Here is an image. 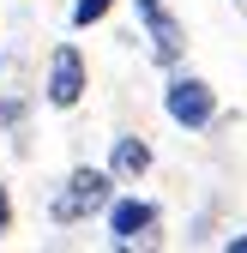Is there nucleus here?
<instances>
[{
	"mask_svg": "<svg viewBox=\"0 0 247 253\" xmlns=\"http://www.w3.org/2000/svg\"><path fill=\"white\" fill-rule=\"evenodd\" d=\"M6 223H12V199H6V187H0V235H6Z\"/></svg>",
	"mask_w": 247,
	"mask_h": 253,
	"instance_id": "nucleus-8",
	"label": "nucleus"
},
{
	"mask_svg": "<svg viewBox=\"0 0 247 253\" xmlns=\"http://www.w3.org/2000/svg\"><path fill=\"white\" fill-rule=\"evenodd\" d=\"M229 253H247V235H229Z\"/></svg>",
	"mask_w": 247,
	"mask_h": 253,
	"instance_id": "nucleus-9",
	"label": "nucleus"
},
{
	"mask_svg": "<svg viewBox=\"0 0 247 253\" xmlns=\"http://www.w3.org/2000/svg\"><path fill=\"white\" fill-rule=\"evenodd\" d=\"M133 6H139V18H145V30H151V42H157V60L175 67V60L187 54V30H181V18L163 6V0H133Z\"/></svg>",
	"mask_w": 247,
	"mask_h": 253,
	"instance_id": "nucleus-3",
	"label": "nucleus"
},
{
	"mask_svg": "<svg viewBox=\"0 0 247 253\" xmlns=\"http://www.w3.org/2000/svg\"><path fill=\"white\" fill-rule=\"evenodd\" d=\"M151 169V145L145 139H115V151H109V175H145Z\"/></svg>",
	"mask_w": 247,
	"mask_h": 253,
	"instance_id": "nucleus-6",
	"label": "nucleus"
},
{
	"mask_svg": "<svg viewBox=\"0 0 247 253\" xmlns=\"http://www.w3.org/2000/svg\"><path fill=\"white\" fill-rule=\"evenodd\" d=\"M79 97H84V54L73 42H60L54 60H48V103L54 109H73Z\"/></svg>",
	"mask_w": 247,
	"mask_h": 253,
	"instance_id": "nucleus-4",
	"label": "nucleus"
},
{
	"mask_svg": "<svg viewBox=\"0 0 247 253\" xmlns=\"http://www.w3.org/2000/svg\"><path fill=\"white\" fill-rule=\"evenodd\" d=\"M163 109H169V121L175 126H187V133H205L211 126V115H217V90H211L205 79H169V90H163Z\"/></svg>",
	"mask_w": 247,
	"mask_h": 253,
	"instance_id": "nucleus-2",
	"label": "nucleus"
},
{
	"mask_svg": "<svg viewBox=\"0 0 247 253\" xmlns=\"http://www.w3.org/2000/svg\"><path fill=\"white\" fill-rule=\"evenodd\" d=\"M0 121H6V103H0Z\"/></svg>",
	"mask_w": 247,
	"mask_h": 253,
	"instance_id": "nucleus-10",
	"label": "nucleus"
},
{
	"mask_svg": "<svg viewBox=\"0 0 247 253\" xmlns=\"http://www.w3.org/2000/svg\"><path fill=\"white\" fill-rule=\"evenodd\" d=\"M109 193H115V175H109V169H73V175H67V187L54 193L48 217H54V223H79V217L103 211V205H109Z\"/></svg>",
	"mask_w": 247,
	"mask_h": 253,
	"instance_id": "nucleus-1",
	"label": "nucleus"
},
{
	"mask_svg": "<svg viewBox=\"0 0 247 253\" xmlns=\"http://www.w3.org/2000/svg\"><path fill=\"white\" fill-rule=\"evenodd\" d=\"M157 205L151 199H115L109 205V235H115V247H127L133 235H145V229H157Z\"/></svg>",
	"mask_w": 247,
	"mask_h": 253,
	"instance_id": "nucleus-5",
	"label": "nucleus"
},
{
	"mask_svg": "<svg viewBox=\"0 0 247 253\" xmlns=\"http://www.w3.org/2000/svg\"><path fill=\"white\" fill-rule=\"evenodd\" d=\"M109 6H115V0H79V6H73V30H90L97 18H109Z\"/></svg>",
	"mask_w": 247,
	"mask_h": 253,
	"instance_id": "nucleus-7",
	"label": "nucleus"
}]
</instances>
